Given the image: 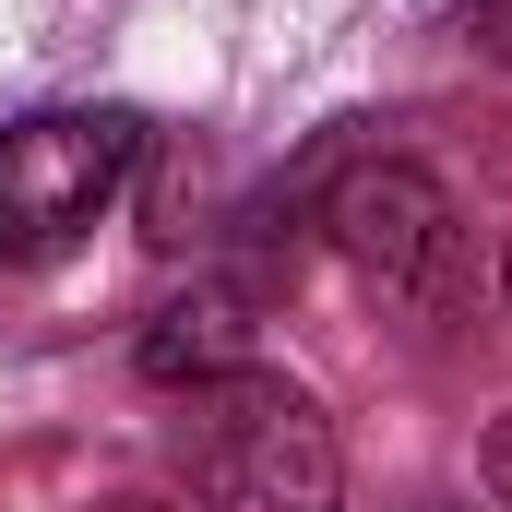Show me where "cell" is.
I'll return each instance as SVG.
<instances>
[{"instance_id": "1", "label": "cell", "mask_w": 512, "mask_h": 512, "mask_svg": "<svg viewBox=\"0 0 512 512\" xmlns=\"http://www.w3.org/2000/svg\"><path fill=\"white\" fill-rule=\"evenodd\" d=\"M167 465L191 477L203 512H346V453L334 417L274 370L191 382L167 417Z\"/></svg>"}, {"instance_id": "2", "label": "cell", "mask_w": 512, "mask_h": 512, "mask_svg": "<svg viewBox=\"0 0 512 512\" xmlns=\"http://www.w3.org/2000/svg\"><path fill=\"white\" fill-rule=\"evenodd\" d=\"M143 120L120 108H36V120L0 131V262H48L72 251L108 203H120Z\"/></svg>"}, {"instance_id": "3", "label": "cell", "mask_w": 512, "mask_h": 512, "mask_svg": "<svg viewBox=\"0 0 512 512\" xmlns=\"http://www.w3.org/2000/svg\"><path fill=\"white\" fill-rule=\"evenodd\" d=\"M334 251L358 262V286H370V298L441 310V298H453V274H465L453 191H441L417 155H370V167H346V191H334Z\"/></svg>"}, {"instance_id": "4", "label": "cell", "mask_w": 512, "mask_h": 512, "mask_svg": "<svg viewBox=\"0 0 512 512\" xmlns=\"http://www.w3.org/2000/svg\"><path fill=\"white\" fill-rule=\"evenodd\" d=\"M131 370L155 393H191V382H227V370H251V310L239 298H167L155 322H143V346H131Z\"/></svg>"}, {"instance_id": "5", "label": "cell", "mask_w": 512, "mask_h": 512, "mask_svg": "<svg viewBox=\"0 0 512 512\" xmlns=\"http://www.w3.org/2000/svg\"><path fill=\"white\" fill-rule=\"evenodd\" d=\"M465 36H477V60H501V72H512V0H477Z\"/></svg>"}, {"instance_id": "6", "label": "cell", "mask_w": 512, "mask_h": 512, "mask_svg": "<svg viewBox=\"0 0 512 512\" xmlns=\"http://www.w3.org/2000/svg\"><path fill=\"white\" fill-rule=\"evenodd\" d=\"M489 489H501V512H512V417L489 429Z\"/></svg>"}, {"instance_id": "7", "label": "cell", "mask_w": 512, "mask_h": 512, "mask_svg": "<svg viewBox=\"0 0 512 512\" xmlns=\"http://www.w3.org/2000/svg\"><path fill=\"white\" fill-rule=\"evenodd\" d=\"M96 512H167V501H96Z\"/></svg>"}, {"instance_id": "8", "label": "cell", "mask_w": 512, "mask_h": 512, "mask_svg": "<svg viewBox=\"0 0 512 512\" xmlns=\"http://www.w3.org/2000/svg\"><path fill=\"white\" fill-rule=\"evenodd\" d=\"M501 298H512V239H501Z\"/></svg>"}]
</instances>
